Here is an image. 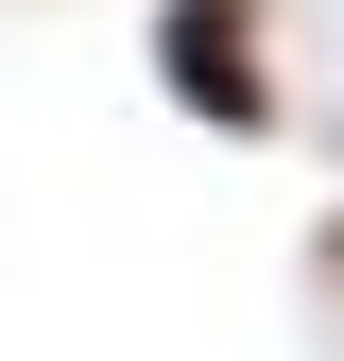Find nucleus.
Segmentation results:
<instances>
[{
  "instance_id": "1",
  "label": "nucleus",
  "mask_w": 344,
  "mask_h": 361,
  "mask_svg": "<svg viewBox=\"0 0 344 361\" xmlns=\"http://www.w3.org/2000/svg\"><path fill=\"white\" fill-rule=\"evenodd\" d=\"M155 104L190 138H293V52H276V0H155Z\"/></svg>"
},
{
  "instance_id": "2",
  "label": "nucleus",
  "mask_w": 344,
  "mask_h": 361,
  "mask_svg": "<svg viewBox=\"0 0 344 361\" xmlns=\"http://www.w3.org/2000/svg\"><path fill=\"white\" fill-rule=\"evenodd\" d=\"M310 293H344V207H327V224H310Z\"/></svg>"
}]
</instances>
